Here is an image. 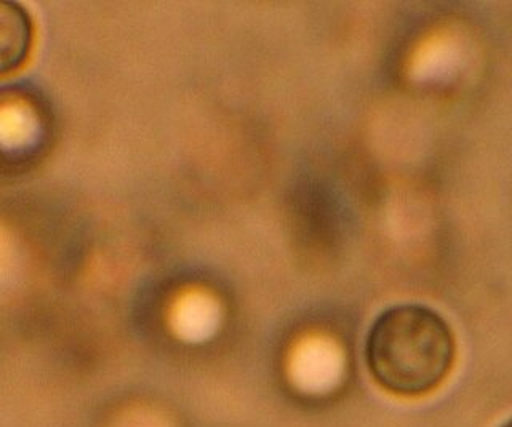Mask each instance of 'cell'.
<instances>
[{
    "label": "cell",
    "instance_id": "obj_1",
    "mask_svg": "<svg viewBox=\"0 0 512 427\" xmlns=\"http://www.w3.org/2000/svg\"><path fill=\"white\" fill-rule=\"evenodd\" d=\"M365 362L375 383L402 399H420L445 383L456 362L452 327L434 309L399 304L376 317Z\"/></svg>",
    "mask_w": 512,
    "mask_h": 427
},
{
    "label": "cell",
    "instance_id": "obj_2",
    "mask_svg": "<svg viewBox=\"0 0 512 427\" xmlns=\"http://www.w3.org/2000/svg\"><path fill=\"white\" fill-rule=\"evenodd\" d=\"M34 47V21L26 8L0 2V79L12 76L28 63Z\"/></svg>",
    "mask_w": 512,
    "mask_h": 427
},
{
    "label": "cell",
    "instance_id": "obj_3",
    "mask_svg": "<svg viewBox=\"0 0 512 427\" xmlns=\"http://www.w3.org/2000/svg\"><path fill=\"white\" fill-rule=\"evenodd\" d=\"M503 427H511V423H506Z\"/></svg>",
    "mask_w": 512,
    "mask_h": 427
}]
</instances>
